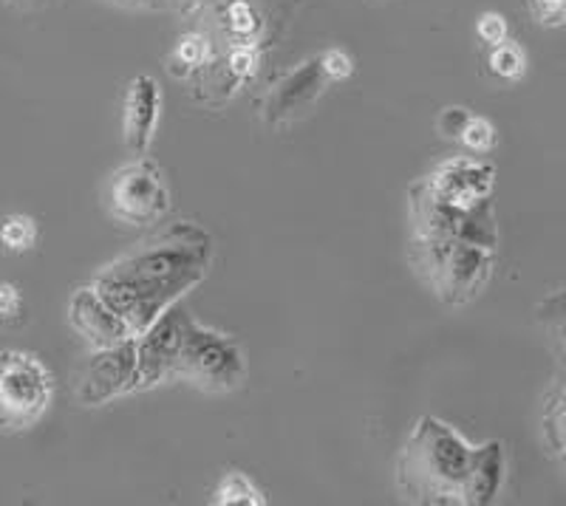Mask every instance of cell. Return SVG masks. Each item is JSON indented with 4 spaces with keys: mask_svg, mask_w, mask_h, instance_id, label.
<instances>
[{
    "mask_svg": "<svg viewBox=\"0 0 566 506\" xmlns=\"http://www.w3.org/2000/svg\"><path fill=\"white\" fill-rule=\"evenodd\" d=\"M210 263L212 238L201 226L179 221L103 266L91 286L139 337L205 281Z\"/></svg>",
    "mask_w": 566,
    "mask_h": 506,
    "instance_id": "cell-1",
    "label": "cell"
},
{
    "mask_svg": "<svg viewBox=\"0 0 566 506\" xmlns=\"http://www.w3.org/2000/svg\"><path fill=\"white\" fill-rule=\"evenodd\" d=\"M139 388L190 382L207 393H227L244 382V351L230 334L196 320L179 303L139 337Z\"/></svg>",
    "mask_w": 566,
    "mask_h": 506,
    "instance_id": "cell-2",
    "label": "cell"
},
{
    "mask_svg": "<svg viewBox=\"0 0 566 506\" xmlns=\"http://www.w3.org/2000/svg\"><path fill=\"white\" fill-rule=\"evenodd\" d=\"M476 447L437 417H422L397 462L399 489L417 504H464Z\"/></svg>",
    "mask_w": 566,
    "mask_h": 506,
    "instance_id": "cell-3",
    "label": "cell"
},
{
    "mask_svg": "<svg viewBox=\"0 0 566 506\" xmlns=\"http://www.w3.org/2000/svg\"><path fill=\"white\" fill-rule=\"evenodd\" d=\"M411 263L439 301L448 306H464L490 281L493 250L459 241V238L413 235Z\"/></svg>",
    "mask_w": 566,
    "mask_h": 506,
    "instance_id": "cell-4",
    "label": "cell"
},
{
    "mask_svg": "<svg viewBox=\"0 0 566 506\" xmlns=\"http://www.w3.org/2000/svg\"><path fill=\"white\" fill-rule=\"evenodd\" d=\"M408 196H411L413 235L459 238V241H470V244L488 246V250H495V244H499V230H495L490 199L479 201L473 207H459L453 201L442 199L428 179L417 181Z\"/></svg>",
    "mask_w": 566,
    "mask_h": 506,
    "instance_id": "cell-5",
    "label": "cell"
},
{
    "mask_svg": "<svg viewBox=\"0 0 566 506\" xmlns=\"http://www.w3.org/2000/svg\"><path fill=\"white\" fill-rule=\"evenodd\" d=\"M54 397L52 371L34 354H0V430H29Z\"/></svg>",
    "mask_w": 566,
    "mask_h": 506,
    "instance_id": "cell-6",
    "label": "cell"
},
{
    "mask_svg": "<svg viewBox=\"0 0 566 506\" xmlns=\"http://www.w3.org/2000/svg\"><path fill=\"white\" fill-rule=\"evenodd\" d=\"M108 210L116 221L130 226H148L161 221L170 210V190L161 167L148 156H136L116 167L105 192Z\"/></svg>",
    "mask_w": 566,
    "mask_h": 506,
    "instance_id": "cell-7",
    "label": "cell"
},
{
    "mask_svg": "<svg viewBox=\"0 0 566 506\" xmlns=\"http://www.w3.org/2000/svg\"><path fill=\"white\" fill-rule=\"evenodd\" d=\"M130 391H139V340L136 337L119 346L97 348L74 384V397L85 408H97Z\"/></svg>",
    "mask_w": 566,
    "mask_h": 506,
    "instance_id": "cell-8",
    "label": "cell"
},
{
    "mask_svg": "<svg viewBox=\"0 0 566 506\" xmlns=\"http://www.w3.org/2000/svg\"><path fill=\"white\" fill-rule=\"evenodd\" d=\"M69 320L74 331L83 334L94 348L119 346V342L136 337L128 323L123 320V315H116L94 286L74 292L69 303Z\"/></svg>",
    "mask_w": 566,
    "mask_h": 506,
    "instance_id": "cell-9",
    "label": "cell"
},
{
    "mask_svg": "<svg viewBox=\"0 0 566 506\" xmlns=\"http://www.w3.org/2000/svg\"><path fill=\"white\" fill-rule=\"evenodd\" d=\"M161 114V91L150 74H139L130 80L125 91V110H123V139L125 148L134 156H145L154 141L156 125Z\"/></svg>",
    "mask_w": 566,
    "mask_h": 506,
    "instance_id": "cell-10",
    "label": "cell"
},
{
    "mask_svg": "<svg viewBox=\"0 0 566 506\" xmlns=\"http://www.w3.org/2000/svg\"><path fill=\"white\" fill-rule=\"evenodd\" d=\"M433 190L442 199L453 201L459 207H473L479 201L490 199L495 181L493 165L482 159H451L439 165L431 176H428Z\"/></svg>",
    "mask_w": 566,
    "mask_h": 506,
    "instance_id": "cell-11",
    "label": "cell"
},
{
    "mask_svg": "<svg viewBox=\"0 0 566 506\" xmlns=\"http://www.w3.org/2000/svg\"><path fill=\"white\" fill-rule=\"evenodd\" d=\"M323 83H328V80L326 74H323L321 57L297 65L292 74H286V77L275 85V91H272L270 99H266V119H270L272 125H277L283 123V119L295 116L297 110L306 108V105L321 94Z\"/></svg>",
    "mask_w": 566,
    "mask_h": 506,
    "instance_id": "cell-12",
    "label": "cell"
},
{
    "mask_svg": "<svg viewBox=\"0 0 566 506\" xmlns=\"http://www.w3.org/2000/svg\"><path fill=\"white\" fill-rule=\"evenodd\" d=\"M504 484V447L502 442H488L476 447L473 455V467L468 475V487H464V504L484 506L495 500L502 493Z\"/></svg>",
    "mask_w": 566,
    "mask_h": 506,
    "instance_id": "cell-13",
    "label": "cell"
},
{
    "mask_svg": "<svg viewBox=\"0 0 566 506\" xmlns=\"http://www.w3.org/2000/svg\"><path fill=\"white\" fill-rule=\"evenodd\" d=\"M544 439L558 455L566 453V377L549 391L544 404Z\"/></svg>",
    "mask_w": 566,
    "mask_h": 506,
    "instance_id": "cell-14",
    "label": "cell"
},
{
    "mask_svg": "<svg viewBox=\"0 0 566 506\" xmlns=\"http://www.w3.org/2000/svg\"><path fill=\"white\" fill-rule=\"evenodd\" d=\"M212 500L221 506H232V504L264 506L266 504V498L261 495V489H258L244 473H227L224 478L219 481L216 493H212Z\"/></svg>",
    "mask_w": 566,
    "mask_h": 506,
    "instance_id": "cell-15",
    "label": "cell"
},
{
    "mask_svg": "<svg viewBox=\"0 0 566 506\" xmlns=\"http://www.w3.org/2000/svg\"><path fill=\"white\" fill-rule=\"evenodd\" d=\"M224 29L235 43H252L261 29V18H258L255 7L250 0H230L224 9Z\"/></svg>",
    "mask_w": 566,
    "mask_h": 506,
    "instance_id": "cell-16",
    "label": "cell"
},
{
    "mask_svg": "<svg viewBox=\"0 0 566 506\" xmlns=\"http://www.w3.org/2000/svg\"><path fill=\"white\" fill-rule=\"evenodd\" d=\"M0 244L7 246L9 252H29L38 244V224L29 215H7L0 221Z\"/></svg>",
    "mask_w": 566,
    "mask_h": 506,
    "instance_id": "cell-17",
    "label": "cell"
},
{
    "mask_svg": "<svg viewBox=\"0 0 566 506\" xmlns=\"http://www.w3.org/2000/svg\"><path fill=\"white\" fill-rule=\"evenodd\" d=\"M490 71H493L499 80L515 83V80H522L524 71H527V57H524V52L518 45L504 40V43L493 45V52H490Z\"/></svg>",
    "mask_w": 566,
    "mask_h": 506,
    "instance_id": "cell-18",
    "label": "cell"
},
{
    "mask_svg": "<svg viewBox=\"0 0 566 506\" xmlns=\"http://www.w3.org/2000/svg\"><path fill=\"white\" fill-rule=\"evenodd\" d=\"M210 43H207V38H201V34H181L179 43H176L174 49V57H170V63L181 65L185 71H196L201 68V65H207V60H210Z\"/></svg>",
    "mask_w": 566,
    "mask_h": 506,
    "instance_id": "cell-19",
    "label": "cell"
},
{
    "mask_svg": "<svg viewBox=\"0 0 566 506\" xmlns=\"http://www.w3.org/2000/svg\"><path fill=\"white\" fill-rule=\"evenodd\" d=\"M459 141H462V145L470 150V154H476V156L490 154V150L495 148V128H493V123H490V119H484V116H470L468 128L462 130Z\"/></svg>",
    "mask_w": 566,
    "mask_h": 506,
    "instance_id": "cell-20",
    "label": "cell"
},
{
    "mask_svg": "<svg viewBox=\"0 0 566 506\" xmlns=\"http://www.w3.org/2000/svg\"><path fill=\"white\" fill-rule=\"evenodd\" d=\"M227 71L235 83H247L255 77L258 71V52L252 43H235L227 54Z\"/></svg>",
    "mask_w": 566,
    "mask_h": 506,
    "instance_id": "cell-21",
    "label": "cell"
},
{
    "mask_svg": "<svg viewBox=\"0 0 566 506\" xmlns=\"http://www.w3.org/2000/svg\"><path fill=\"white\" fill-rule=\"evenodd\" d=\"M530 12L544 29L566 27V0H527Z\"/></svg>",
    "mask_w": 566,
    "mask_h": 506,
    "instance_id": "cell-22",
    "label": "cell"
},
{
    "mask_svg": "<svg viewBox=\"0 0 566 506\" xmlns=\"http://www.w3.org/2000/svg\"><path fill=\"white\" fill-rule=\"evenodd\" d=\"M321 65L328 83H343L346 77H352L354 71L352 57L346 52H340V49H328L326 54H321Z\"/></svg>",
    "mask_w": 566,
    "mask_h": 506,
    "instance_id": "cell-23",
    "label": "cell"
},
{
    "mask_svg": "<svg viewBox=\"0 0 566 506\" xmlns=\"http://www.w3.org/2000/svg\"><path fill=\"white\" fill-rule=\"evenodd\" d=\"M476 32H479V38H482L484 43L493 49V45H499L507 40V20H504L499 12H484V14H479V20H476Z\"/></svg>",
    "mask_w": 566,
    "mask_h": 506,
    "instance_id": "cell-24",
    "label": "cell"
},
{
    "mask_svg": "<svg viewBox=\"0 0 566 506\" xmlns=\"http://www.w3.org/2000/svg\"><path fill=\"white\" fill-rule=\"evenodd\" d=\"M23 315V295L14 283H0V323H14Z\"/></svg>",
    "mask_w": 566,
    "mask_h": 506,
    "instance_id": "cell-25",
    "label": "cell"
},
{
    "mask_svg": "<svg viewBox=\"0 0 566 506\" xmlns=\"http://www.w3.org/2000/svg\"><path fill=\"white\" fill-rule=\"evenodd\" d=\"M470 116L473 114H470L468 108H444L437 119L439 134L448 136V139H459V136H462V130L468 128Z\"/></svg>",
    "mask_w": 566,
    "mask_h": 506,
    "instance_id": "cell-26",
    "label": "cell"
},
{
    "mask_svg": "<svg viewBox=\"0 0 566 506\" xmlns=\"http://www.w3.org/2000/svg\"><path fill=\"white\" fill-rule=\"evenodd\" d=\"M116 3H123V7H134V9H159V7H165V0H116Z\"/></svg>",
    "mask_w": 566,
    "mask_h": 506,
    "instance_id": "cell-27",
    "label": "cell"
},
{
    "mask_svg": "<svg viewBox=\"0 0 566 506\" xmlns=\"http://www.w3.org/2000/svg\"><path fill=\"white\" fill-rule=\"evenodd\" d=\"M560 346H564V354H566V326H564V331H560Z\"/></svg>",
    "mask_w": 566,
    "mask_h": 506,
    "instance_id": "cell-28",
    "label": "cell"
},
{
    "mask_svg": "<svg viewBox=\"0 0 566 506\" xmlns=\"http://www.w3.org/2000/svg\"><path fill=\"white\" fill-rule=\"evenodd\" d=\"M560 464H564V467H566V453H564V455H560Z\"/></svg>",
    "mask_w": 566,
    "mask_h": 506,
    "instance_id": "cell-29",
    "label": "cell"
}]
</instances>
